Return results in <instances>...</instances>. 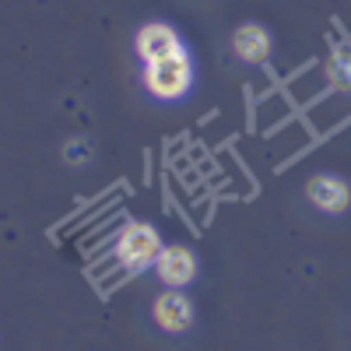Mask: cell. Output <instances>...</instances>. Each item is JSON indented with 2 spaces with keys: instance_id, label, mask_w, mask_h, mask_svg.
I'll use <instances>...</instances> for the list:
<instances>
[{
  "instance_id": "cell-1",
  "label": "cell",
  "mask_w": 351,
  "mask_h": 351,
  "mask_svg": "<svg viewBox=\"0 0 351 351\" xmlns=\"http://www.w3.org/2000/svg\"><path fill=\"white\" fill-rule=\"evenodd\" d=\"M190 84H193V64L183 46L144 67V88L155 99H183L190 92Z\"/></svg>"
},
{
  "instance_id": "cell-2",
  "label": "cell",
  "mask_w": 351,
  "mask_h": 351,
  "mask_svg": "<svg viewBox=\"0 0 351 351\" xmlns=\"http://www.w3.org/2000/svg\"><path fill=\"white\" fill-rule=\"evenodd\" d=\"M162 236L155 232V225L148 221H134L120 232L116 239V260L123 263L127 271H144V267H155V260L162 253Z\"/></svg>"
},
{
  "instance_id": "cell-3",
  "label": "cell",
  "mask_w": 351,
  "mask_h": 351,
  "mask_svg": "<svg viewBox=\"0 0 351 351\" xmlns=\"http://www.w3.org/2000/svg\"><path fill=\"white\" fill-rule=\"evenodd\" d=\"M152 316H155V324H158L162 330L183 334V330H190V324H193V302L183 295L180 288H169V291H162V295L155 299Z\"/></svg>"
},
{
  "instance_id": "cell-4",
  "label": "cell",
  "mask_w": 351,
  "mask_h": 351,
  "mask_svg": "<svg viewBox=\"0 0 351 351\" xmlns=\"http://www.w3.org/2000/svg\"><path fill=\"white\" fill-rule=\"evenodd\" d=\"M155 274L165 288H183L197 278V256L186 246H165L155 260Z\"/></svg>"
},
{
  "instance_id": "cell-5",
  "label": "cell",
  "mask_w": 351,
  "mask_h": 351,
  "mask_svg": "<svg viewBox=\"0 0 351 351\" xmlns=\"http://www.w3.org/2000/svg\"><path fill=\"white\" fill-rule=\"evenodd\" d=\"M232 49L243 64H263L271 56V32L256 21H246L232 32Z\"/></svg>"
},
{
  "instance_id": "cell-6",
  "label": "cell",
  "mask_w": 351,
  "mask_h": 351,
  "mask_svg": "<svg viewBox=\"0 0 351 351\" xmlns=\"http://www.w3.org/2000/svg\"><path fill=\"white\" fill-rule=\"evenodd\" d=\"M180 36H176V28L165 25V21H148L137 32V53H141V60L144 64H152L158 60V56H169L172 49H180Z\"/></svg>"
},
{
  "instance_id": "cell-7",
  "label": "cell",
  "mask_w": 351,
  "mask_h": 351,
  "mask_svg": "<svg viewBox=\"0 0 351 351\" xmlns=\"http://www.w3.org/2000/svg\"><path fill=\"white\" fill-rule=\"evenodd\" d=\"M306 193H309V200L316 204V208L327 211V215H337L351 204V190H348L344 180H337V176H313Z\"/></svg>"
},
{
  "instance_id": "cell-8",
  "label": "cell",
  "mask_w": 351,
  "mask_h": 351,
  "mask_svg": "<svg viewBox=\"0 0 351 351\" xmlns=\"http://www.w3.org/2000/svg\"><path fill=\"white\" fill-rule=\"evenodd\" d=\"M327 74H330L334 88H341V92H351V46H348V43H341V46L330 53Z\"/></svg>"
}]
</instances>
